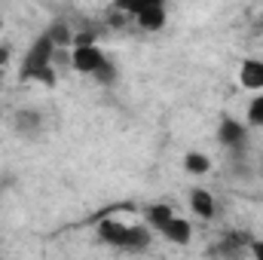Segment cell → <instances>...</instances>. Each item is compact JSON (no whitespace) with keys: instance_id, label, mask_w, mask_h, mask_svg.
<instances>
[{"instance_id":"obj_1","label":"cell","mask_w":263,"mask_h":260,"mask_svg":"<svg viewBox=\"0 0 263 260\" xmlns=\"http://www.w3.org/2000/svg\"><path fill=\"white\" fill-rule=\"evenodd\" d=\"M62 55V46L55 43V37L49 34V28L43 34H37L31 40V46L25 49L22 62H18V83H43V86H55V59Z\"/></svg>"},{"instance_id":"obj_2","label":"cell","mask_w":263,"mask_h":260,"mask_svg":"<svg viewBox=\"0 0 263 260\" xmlns=\"http://www.w3.org/2000/svg\"><path fill=\"white\" fill-rule=\"evenodd\" d=\"M95 236L98 242L117 248V251H126V254H138V251H147L150 239H153V230L147 224H123V220H98L95 227Z\"/></svg>"},{"instance_id":"obj_3","label":"cell","mask_w":263,"mask_h":260,"mask_svg":"<svg viewBox=\"0 0 263 260\" xmlns=\"http://www.w3.org/2000/svg\"><path fill=\"white\" fill-rule=\"evenodd\" d=\"M144 220L153 233H159L165 242H175V245H190L193 239V227L187 217H181L172 205L165 202H156V205H147L144 208Z\"/></svg>"},{"instance_id":"obj_4","label":"cell","mask_w":263,"mask_h":260,"mask_svg":"<svg viewBox=\"0 0 263 260\" xmlns=\"http://www.w3.org/2000/svg\"><path fill=\"white\" fill-rule=\"evenodd\" d=\"M217 144L223 147V153L230 159H242L248 153V144H251V132H248V123L236 120V117H223L217 123Z\"/></svg>"},{"instance_id":"obj_5","label":"cell","mask_w":263,"mask_h":260,"mask_svg":"<svg viewBox=\"0 0 263 260\" xmlns=\"http://www.w3.org/2000/svg\"><path fill=\"white\" fill-rule=\"evenodd\" d=\"M104 62H107V55L98 43H73L70 46V67L83 77H95Z\"/></svg>"},{"instance_id":"obj_6","label":"cell","mask_w":263,"mask_h":260,"mask_svg":"<svg viewBox=\"0 0 263 260\" xmlns=\"http://www.w3.org/2000/svg\"><path fill=\"white\" fill-rule=\"evenodd\" d=\"M9 126L22 141H37L43 135V129H46V120H43V110H37V107H18L12 114Z\"/></svg>"},{"instance_id":"obj_7","label":"cell","mask_w":263,"mask_h":260,"mask_svg":"<svg viewBox=\"0 0 263 260\" xmlns=\"http://www.w3.org/2000/svg\"><path fill=\"white\" fill-rule=\"evenodd\" d=\"M254 236L245 233V230H227L220 236V242L211 248V254H223V257H239V254H248Z\"/></svg>"},{"instance_id":"obj_8","label":"cell","mask_w":263,"mask_h":260,"mask_svg":"<svg viewBox=\"0 0 263 260\" xmlns=\"http://www.w3.org/2000/svg\"><path fill=\"white\" fill-rule=\"evenodd\" d=\"M190 211L196 217H202V220H214L217 217V202L205 187H193L190 190Z\"/></svg>"},{"instance_id":"obj_9","label":"cell","mask_w":263,"mask_h":260,"mask_svg":"<svg viewBox=\"0 0 263 260\" xmlns=\"http://www.w3.org/2000/svg\"><path fill=\"white\" fill-rule=\"evenodd\" d=\"M239 83L242 89H263V59H245L239 65Z\"/></svg>"},{"instance_id":"obj_10","label":"cell","mask_w":263,"mask_h":260,"mask_svg":"<svg viewBox=\"0 0 263 260\" xmlns=\"http://www.w3.org/2000/svg\"><path fill=\"white\" fill-rule=\"evenodd\" d=\"M135 22H138V28H141V31L156 34V31H162V28H165L168 12H165V6H153V9H144L141 15H135Z\"/></svg>"},{"instance_id":"obj_11","label":"cell","mask_w":263,"mask_h":260,"mask_svg":"<svg viewBox=\"0 0 263 260\" xmlns=\"http://www.w3.org/2000/svg\"><path fill=\"white\" fill-rule=\"evenodd\" d=\"M114 6L126 15H141L144 9H153V6H165V0H114Z\"/></svg>"},{"instance_id":"obj_12","label":"cell","mask_w":263,"mask_h":260,"mask_svg":"<svg viewBox=\"0 0 263 260\" xmlns=\"http://www.w3.org/2000/svg\"><path fill=\"white\" fill-rule=\"evenodd\" d=\"M184 169H187L190 175H208V172H211V159H208L205 153H199V150H190V153L184 156Z\"/></svg>"},{"instance_id":"obj_13","label":"cell","mask_w":263,"mask_h":260,"mask_svg":"<svg viewBox=\"0 0 263 260\" xmlns=\"http://www.w3.org/2000/svg\"><path fill=\"white\" fill-rule=\"evenodd\" d=\"M245 114H248V126H254V129H263V92H257V95L248 101Z\"/></svg>"},{"instance_id":"obj_14","label":"cell","mask_w":263,"mask_h":260,"mask_svg":"<svg viewBox=\"0 0 263 260\" xmlns=\"http://www.w3.org/2000/svg\"><path fill=\"white\" fill-rule=\"evenodd\" d=\"M117 77H120V70H117V65H114L110 59H107L104 65L98 67V73H95L92 80H95L98 86H114V83H117Z\"/></svg>"},{"instance_id":"obj_15","label":"cell","mask_w":263,"mask_h":260,"mask_svg":"<svg viewBox=\"0 0 263 260\" xmlns=\"http://www.w3.org/2000/svg\"><path fill=\"white\" fill-rule=\"evenodd\" d=\"M248 254H254L257 260H263V239H254V242H251V248H248Z\"/></svg>"},{"instance_id":"obj_16","label":"cell","mask_w":263,"mask_h":260,"mask_svg":"<svg viewBox=\"0 0 263 260\" xmlns=\"http://www.w3.org/2000/svg\"><path fill=\"white\" fill-rule=\"evenodd\" d=\"M260 172H263V159H260Z\"/></svg>"},{"instance_id":"obj_17","label":"cell","mask_w":263,"mask_h":260,"mask_svg":"<svg viewBox=\"0 0 263 260\" xmlns=\"http://www.w3.org/2000/svg\"><path fill=\"white\" fill-rule=\"evenodd\" d=\"M260 31H263V22H260Z\"/></svg>"}]
</instances>
